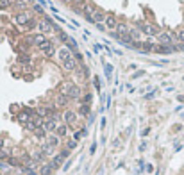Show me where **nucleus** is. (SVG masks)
Masks as SVG:
<instances>
[{
    "instance_id": "7ed1b4c3",
    "label": "nucleus",
    "mask_w": 184,
    "mask_h": 175,
    "mask_svg": "<svg viewBox=\"0 0 184 175\" xmlns=\"http://www.w3.org/2000/svg\"><path fill=\"white\" fill-rule=\"evenodd\" d=\"M157 39H159V45H166V47H173V41L177 39L172 32H159V36H157Z\"/></svg>"
},
{
    "instance_id": "f704fd0d",
    "label": "nucleus",
    "mask_w": 184,
    "mask_h": 175,
    "mask_svg": "<svg viewBox=\"0 0 184 175\" xmlns=\"http://www.w3.org/2000/svg\"><path fill=\"white\" fill-rule=\"evenodd\" d=\"M13 6L18 7V9H24V7H25V2H21V0H16V2H13Z\"/></svg>"
},
{
    "instance_id": "4468645a",
    "label": "nucleus",
    "mask_w": 184,
    "mask_h": 175,
    "mask_svg": "<svg viewBox=\"0 0 184 175\" xmlns=\"http://www.w3.org/2000/svg\"><path fill=\"white\" fill-rule=\"evenodd\" d=\"M177 48H175V45L173 47H166V45H157V54H170V52H175Z\"/></svg>"
},
{
    "instance_id": "6e6552de",
    "label": "nucleus",
    "mask_w": 184,
    "mask_h": 175,
    "mask_svg": "<svg viewBox=\"0 0 184 175\" xmlns=\"http://www.w3.org/2000/svg\"><path fill=\"white\" fill-rule=\"evenodd\" d=\"M57 55H59V61H61V64H64L66 61H70V59L73 57V52H70L66 47H63V48H59V50H57Z\"/></svg>"
},
{
    "instance_id": "603ef678",
    "label": "nucleus",
    "mask_w": 184,
    "mask_h": 175,
    "mask_svg": "<svg viewBox=\"0 0 184 175\" xmlns=\"http://www.w3.org/2000/svg\"><path fill=\"white\" fill-rule=\"evenodd\" d=\"M61 2H64V4H72L73 0H61Z\"/></svg>"
},
{
    "instance_id": "b1692460",
    "label": "nucleus",
    "mask_w": 184,
    "mask_h": 175,
    "mask_svg": "<svg viewBox=\"0 0 184 175\" xmlns=\"http://www.w3.org/2000/svg\"><path fill=\"white\" fill-rule=\"evenodd\" d=\"M50 164H52V168L56 170V168H59L61 164H63V157L61 156H54L52 157V161H50Z\"/></svg>"
},
{
    "instance_id": "864d4df0",
    "label": "nucleus",
    "mask_w": 184,
    "mask_h": 175,
    "mask_svg": "<svg viewBox=\"0 0 184 175\" xmlns=\"http://www.w3.org/2000/svg\"><path fill=\"white\" fill-rule=\"evenodd\" d=\"M0 148H4V139L0 138Z\"/></svg>"
},
{
    "instance_id": "ea45409f",
    "label": "nucleus",
    "mask_w": 184,
    "mask_h": 175,
    "mask_svg": "<svg viewBox=\"0 0 184 175\" xmlns=\"http://www.w3.org/2000/svg\"><path fill=\"white\" fill-rule=\"evenodd\" d=\"M34 11H36V13H39V14H43V7H41L39 4H36V6H34Z\"/></svg>"
},
{
    "instance_id": "4be33fe9",
    "label": "nucleus",
    "mask_w": 184,
    "mask_h": 175,
    "mask_svg": "<svg viewBox=\"0 0 184 175\" xmlns=\"http://www.w3.org/2000/svg\"><path fill=\"white\" fill-rule=\"evenodd\" d=\"M41 152L45 156H54V147H50L48 143H45L43 147H41Z\"/></svg>"
},
{
    "instance_id": "2eb2a0df",
    "label": "nucleus",
    "mask_w": 184,
    "mask_h": 175,
    "mask_svg": "<svg viewBox=\"0 0 184 175\" xmlns=\"http://www.w3.org/2000/svg\"><path fill=\"white\" fill-rule=\"evenodd\" d=\"M106 20V16H104V13L100 11V9H95L93 11V21H95V23L98 25V23H102V21Z\"/></svg>"
},
{
    "instance_id": "f8f14e48",
    "label": "nucleus",
    "mask_w": 184,
    "mask_h": 175,
    "mask_svg": "<svg viewBox=\"0 0 184 175\" xmlns=\"http://www.w3.org/2000/svg\"><path fill=\"white\" fill-rule=\"evenodd\" d=\"M31 120H32V115L27 111V109H25V111H21V113L18 115V122H20V123H24V125H27Z\"/></svg>"
},
{
    "instance_id": "412c9836",
    "label": "nucleus",
    "mask_w": 184,
    "mask_h": 175,
    "mask_svg": "<svg viewBox=\"0 0 184 175\" xmlns=\"http://www.w3.org/2000/svg\"><path fill=\"white\" fill-rule=\"evenodd\" d=\"M56 102H57V105H61V107H63V105H66L68 102H70V98H68L66 95H63V93H59V95H57V98H56Z\"/></svg>"
},
{
    "instance_id": "a19ab883",
    "label": "nucleus",
    "mask_w": 184,
    "mask_h": 175,
    "mask_svg": "<svg viewBox=\"0 0 184 175\" xmlns=\"http://www.w3.org/2000/svg\"><path fill=\"white\" fill-rule=\"evenodd\" d=\"M7 166H9V164H7L6 161H0V170H7Z\"/></svg>"
},
{
    "instance_id": "e433bc0d",
    "label": "nucleus",
    "mask_w": 184,
    "mask_h": 175,
    "mask_svg": "<svg viewBox=\"0 0 184 175\" xmlns=\"http://www.w3.org/2000/svg\"><path fill=\"white\" fill-rule=\"evenodd\" d=\"M18 61H20V63H29V61H31V57H29V55H20V57H18Z\"/></svg>"
},
{
    "instance_id": "20e7f679",
    "label": "nucleus",
    "mask_w": 184,
    "mask_h": 175,
    "mask_svg": "<svg viewBox=\"0 0 184 175\" xmlns=\"http://www.w3.org/2000/svg\"><path fill=\"white\" fill-rule=\"evenodd\" d=\"M48 43H50V39H48V36H45V34H36V36H32V45H36L38 48L47 47Z\"/></svg>"
},
{
    "instance_id": "bb28decb",
    "label": "nucleus",
    "mask_w": 184,
    "mask_h": 175,
    "mask_svg": "<svg viewBox=\"0 0 184 175\" xmlns=\"http://www.w3.org/2000/svg\"><path fill=\"white\" fill-rule=\"evenodd\" d=\"M104 73H106V79L113 77V66L111 64H104Z\"/></svg>"
},
{
    "instance_id": "aec40b11",
    "label": "nucleus",
    "mask_w": 184,
    "mask_h": 175,
    "mask_svg": "<svg viewBox=\"0 0 184 175\" xmlns=\"http://www.w3.org/2000/svg\"><path fill=\"white\" fill-rule=\"evenodd\" d=\"M66 134H68V125H64V123H63V125H59V127H57V130H56V136L64 138Z\"/></svg>"
},
{
    "instance_id": "f257e3e1",
    "label": "nucleus",
    "mask_w": 184,
    "mask_h": 175,
    "mask_svg": "<svg viewBox=\"0 0 184 175\" xmlns=\"http://www.w3.org/2000/svg\"><path fill=\"white\" fill-rule=\"evenodd\" d=\"M59 93L66 95L70 100H79V98H81V88L75 86L72 80H64V82L59 86Z\"/></svg>"
},
{
    "instance_id": "49530a36",
    "label": "nucleus",
    "mask_w": 184,
    "mask_h": 175,
    "mask_svg": "<svg viewBox=\"0 0 184 175\" xmlns=\"http://www.w3.org/2000/svg\"><path fill=\"white\" fill-rule=\"evenodd\" d=\"M38 4H39V6H41V7H43V6H47V4H48V2H47V0H39V2H38Z\"/></svg>"
},
{
    "instance_id": "de8ad7c7",
    "label": "nucleus",
    "mask_w": 184,
    "mask_h": 175,
    "mask_svg": "<svg viewBox=\"0 0 184 175\" xmlns=\"http://www.w3.org/2000/svg\"><path fill=\"white\" fill-rule=\"evenodd\" d=\"M102 50V45H98V43H97V45H95V52H100Z\"/></svg>"
},
{
    "instance_id": "2f4dec72",
    "label": "nucleus",
    "mask_w": 184,
    "mask_h": 175,
    "mask_svg": "<svg viewBox=\"0 0 184 175\" xmlns=\"http://www.w3.org/2000/svg\"><path fill=\"white\" fill-rule=\"evenodd\" d=\"M7 164H9V166H20V161L14 159V157H9V159H7Z\"/></svg>"
},
{
    "instance_id": "393cba45",
    "label": "nucleus",
    "mask_w": 184,
    "mask_h": 175,
    "mask_svg": "<svg viewBox=\"0 0 184 175\" xmlns=\"http://www.w3.org/2000/svg\"><path fill=\"white\" fill-rule=\"evenodd\" d=\"M34 136H36L38 139L47 138V130H45V127H41V129H36V130H34Z\"/></svg>"
},
{
    "instance_id": "c9c22d12",
    "label": "nucleus",
    "mask_w": 184,
    "mask_h": 175,
    "mask_svg": "<svg viewBox=\"0 0 184 175\" xmlns=\"http://www.w3.org/2000/svg\"><path fill=\"white\" fill-rule=\"evenodd\" d=\"M27 27H29V29H34V27H38V21H36L34 18H31V21L27 23Z\"/></svg>"
},
{
    "instance_id": "4c0bfd02",
    "label": "nucleus",
    "mask_w": 184,
    "mask_h": 175,
    "mask_svg": "<svg viewBox=\"0 0 184 175\" xmlns=\"http://www.w3.org/2000/svg\"><path fill=\"white\" fill-rule=\"evenodd\" d=\"M59 156H61L63 159H64V157H68V156H70V150H68V148H66V150H63V152H61Z\"/></svg>"
},
{
    "instance_id": "9d476101",
    "label": "nucleus",
    "mask_w": 184,
    "mask_h": 175,
    "mask_svg": "<svg viewBox=\"0 0 184 175\" xmlns=\"http://www.w3.org/2000/svg\"><path fill=\"white\" fill-rule=\"evenodd\" d=\"M57 127H59L57 120H54V118H47V122H45V130H47V132H56Z\"/></svg>"
},
{
    "instance_id": "7c9ffc66",
    "label": "nucleus",
    "mask_w": 184,
    "mask_h": 175,
    "mask_svg": "<svg viewBox=\"0 0 184 175\" xmlns=\"http://www.w3.org/2000/svg\"><path fill=\"white\" fill-rule=\"evenodd\" d=\"M175 38H177L180 43H184V29H179V31H177V34H175Z\"/></svg>"
},
{
    "instance_id": "dca6fc26",
    "label": "nucleus",
    "mask_w": 184,
    "mask_h": 175,
    "mask_svg": "<svg viewBox=\"0 0 184 175\" xmlns=\"http://www.w3.org/2000/svg\"><path fill=\"white\" fill-rule=\"evenodd\" d=\"M45 122H47V118H43V116H32V123H34V127L36 129H41V127H45Z\"/></svg>"
},
{
    "instance_id": "f03ea898",
    "label": "nucleus",
    "mask_w": 184,
    "mask_h": 175,
    "mask_svg": "<svg viewBox=\"0 0 184 175\" xmlns=\"http://www.w3.org/2000/svg\"><path fill=\"white\" fill-rule=\"evenodd\" d=\"M138 29L143 32V36H150V38L152 36H159V29L150 25V23H147V21H138Z\"/></svg>"
},
{
    "instance_id": "f3484780",
    "label": "nucleus",
    "mask_w": 184,
    "mask_h": 175,
    "mask_svg": "<svg viewBox=\"0 0 184 175\" xmlns=\"http://www.w3.org/2000/svg\"><path fill=\"white\" fill-rule=\"evenodd\" d=\"M52 171H54V168H52L50 163H45V164L39 168V175H50Z\"/></svg>"
},
{
    "instance_id": "0eeeda50",
    "label": "nucleus",
    "mask_w": 184,
    "mask_h": 175,
    "mask_svg": "<svg viewBox=\"0 0 184 175\" xmlns=\"http://www.w3.org/2000/svg\"><path fill=\"white\" fill-rule=\"evenodd\" d=\"M114 32H116V34L120 36V39H122V38H125V36H129V34H131V27L125 23V21H118L116 31H114Z\"/></svg>"
},
{
    "instance_id": "5701e85b",
    "label": "nucleus",
    "mask_w": 184,
    "mask_h": 175,
    "mask_svg": "<svg viewBox=\"0 0 184 175\" xmlns=\"http://www.w3.org/2000/svg\"><path fill=\"white\" fill-rule=\"evenodd\" d=\"M59 139H61L59 136H48V138H47V143L56 148V147H59Z\"/></svg>"
},
{
    "instance_id": "1a4fd4ad",
    "label": "nucleus",
    "mask_w": 184,
    "mask_h": 175,
    "mask_svg": "<svg viewBox=\"0 0 184 175\" xmlns=\"http://www.w3.org/2000/svg\"><path fill=\"white\" fill-rule=\"evenodd\" d=\"M106 29H109V31H116V25H118V21H116V16L114 14H106Z\"/></svg>"
},
{
    "instance_id": "9b49d317",
    "label": "nucleus",
    "mask_w": 184,
    "mask_h": 175,
    "mask_svg": "<svg viewBox=\"0 0 184 175\" xmlns=\"http://www.w3.org/2000/svg\"><path fill=\"white\" fill-rule=\"evenodd\" d=\"M77 66H79V63H77V59H75V57H72L70 61H66V63L63 64V68H64L66 72H75V70H77Z\"/></svg>"
},
{
    "instance_id": "c85d7f7f",
    "label": "nucleus",
    "mask_w": 184,
    "mask_h": 175,
    "mask_svg": "<svg viewBox=\"0 0 184 175\" xmlns=\"http://www.w3.org/2000/svg\"><path fill=\"white\" fill-rule=\"evenodd\" d=\"M9 7H13L11 0H0V9H9Z\"/></svg>"
},
{
    "instance_id": "c03bdc74",
    "label": "nucleus",
    "mask_w": 184,
    "mask_h": 175,
    "mask_svg": "<svg viewBox=\"0 0 184 175\" xmlns=\"http://www.w3.org/2000/svg\"><path fill=\"white\" fill-rule=\"evenodd\" d=\"M81 138H82V132H75V134H73V139H75V141L81 139Z\"/></svg>"
},
{
    "instance_id": "a211bd4d",
    "label": "nucleus",
    "mask_w": 184,
    "mask_h": 175,
    "mask_svg": "<svg viewBox=\"0 0 184 175\" xmlns=\"http://www.w3.org/2000/svg\"><path fill=\"white\" fill-rule=\"evenodd\" d=\"M66 48H68V50H70V52H73V54H75V52L79 50V45H77V41L70 38V39H68V41H66Z\"/></svg>"
},
{
    "instance_id": "37998d69",
    "label": "nucleus",
    "mask_w": 184,
    "mask_h": 175,
    "mask_svg": "<svg viewBox=\"0 0 184 175\" xmlns=\"http://www.w3.org/2000/svg\"><path fill=\"white\" fill-rule=\"evenodd\" d=\"M95 150H97V143H93V145H91V148H89V154H95Z\"/></svg>"
},
{
    "instance_id": "3c124183",
    "label": "nucleus",
    "mask_w": 184,
    "mask_h": 175,
    "mask_svg": "<svg viewBox=\"0 0 184 175\" xmlns=\"http://www.w3.org/2000/svg\"><path fill=\"white\" fill-rule=\"evenodd\" d=\"M73 2H75L77 6H81V4H84V0H73Z\"/></svg>"
},
{
    "instance_id": "a878e982",
    "label": "nucleus",
    "mask_w": 184,
    "mask_h": 175,
    "mask_svg": "<svg viewBox=\"0 0 184 175\" xmlns=\"http://www.w3.org/2000/svg\"><path fill=\"white\" fill-rule=\"evenodd\" d=\"M45 157H47V156H45L41 150L34 152V163H43V161H45Z\"/></svg>"
},
{
    "instance_id": "ddd939ff",
    "label": "nucleus",
    "mask_w": 184,
    "mask_h": 175,
    "mask_svg": "<svg viewBox=\"0 0 184 175\" xmlns=\"http://www.w3.org/2000/svg\"><path fill=\"white\" fill-rule=\"evenodd\" d=\"M41 50H43V54L47 55V57H54V55H56V47L52 45V43H48V45H47V47H43Z\"/></svg>"
},
{
    "instance_id": "72a5a7b5",
    "label": "nucleus",
    "mask_w": 184,
    "mask_h": 175,
    "mask_svg": "<svg viewBox=\"0 0 184 175\" xmlns=\"http://www.w3.org/2000/svg\"><path fill=\"white\" fill-rule=\"evenodd\" d=\"M75 147H77V141H75V139H70V141H68V145H66L68 150H73Z\"/></svg>"
},
{
    "instance_id": "cd10ccee",
    "label": "nucleus",
    "mask_w": 184,
    "mask_h": 175,
    "mask_svg": "<svg viewBox=\"0 0 184 175\" xmlns=\"http://www.w3.org/2000/svg\"><path fill=\"white\" fill-rule=\"evenodd\" d=\"M79 113H81L82 116H88V115H89V105H88V104H82L81 109H79Z\"/></svg>"
},
{
    "instance_id": "58836bf2",
    "label": "nucleus",
    "mask_w": 184,
    "mask_h": 175,
    "mask_svg": "<svg viewBox=\"0 0 184 175\" xmlns=\"http://www.w3.org/2000/svg\"><path fill=\"white\" fill-rule=\"evenodd\" d=\"M95 88L97 91H100V77H95Z\"/></svg>"
},
{
    "instance_id": "6ab92c4d",
    "label": "nucleus",
    "mask_w": 184,
    "mask_h": 175,
    "mask_svg": "<svg viewBox=\"0 0 184 175\" xmlns=\"http://www.w3.org/2000/svg\"><path fill=\"white\" fill-rule=\"evenodd\" d=\"M143 38V32L140 29H131V39L132 41H140Z\"/></svg>"
},
{
    "instance_id": "473e14b6",
    "label": "nucleus",
    "mask_w": 184,
    "mask_h": 175,
    "mask_svg": "<svg viewBox=\"0 0 184 175\" xmlns=\"http://www.w3.org/2000/svg\"><path fill=\"white\" fill-rule=\"evenodd\" d=\"M9 159V156H7V152L4 150V148H0V161H7Z\"/></svg>"
},
{
    "instance_id": "423d86ee",
    "label": "nucleus",
    "mask_w": 184,
    "mask_h": 175,
    "mask_svg": "<svg viewBox=\"0 0 184 175\" xmlns=\"http://www.w3.org/2000/svg\"><path fill=\"white\" fill-rule=\"evenodd\" d=\"M13 21H14L16 25H27L29 21H31V14L29 13H18V14H14Z\"/></svg>"
},
{
    "instance_id": "79ce46f5",
    "label": "nucleus",
    "mask_w": 184,
    "mask_h": 175,
    "mask_svg": "<svg viewBox=\"0 0 184 175\" xmlns=\"http://www.w3.org/2000/svg\"><path fill=\"white\" fill-rule=\"evenodd\" d=\"M82 100H84V104H88V105H89V100H91V95L88 93V95H86V97H84Z\"/></svg>"
},
{
    "instance_id": "a18cd8bd",
    "label": "nucleus",
    "mask_w": 184,
    "mask_h": 175,
    "mask_svg": "<svg viewBox=\"0 0 184 175\" xmlns=\"http://www.w3.org/2000/svg\"><path fill=\"white\" fill-rule=\"evenodd\" d=\"M70 164H72V161H68V163H66V164H64V166H63V170H64V171H66V170H68V168H70Z\"/></svg>"
},
{
    "instance_id": "8fccbe9b",
    "label": "nucleus",
    "mask_w": 184,
    "mask_h": 175,
    "mask_svg": "<svg viewBox=\"0 0 184 175\" xmlns=\"http://www.w3.org/2000/svg\"><path fill=\"white\" fill-rule=\"evenodd\" d=\"M145 148H147V143H141V145H140V150H141V152H143V150H145Z\"/></svg>"
},
{
    "instance_id": "c756f323",
    "label": "nucleus",
    "mask_w": 184,
    "mask_h": 175,
    "mask_svg": "<svg viewBox=\"0 0 184 175\" xmlns=\"http://www.w3.org/2000/svg\"><path fill=\"white\" fill-rule=\"evenodd\" d=\"M57 38H59V39H61L63 43H66L68 39H70V38L66 36V32H64V31H59V32H57Z\"/></svg>"
},
{
    "instance_id": "39448f33",
    "label": "nucleus",
    "mask_w": 184,
    "mask_h": 175,
    "mask_svg": "<svg viewBox=\"0 0 184 175\" xmlns=\"http://www.w3.org/2000/svg\"><path fill=\"white\" fill-rule=\"evenodd\" d=\"M63 120H64V125L73 127V125H75V122H77V115L72 111V109H66L64 115H63Z\"/></svg>"
},
{
    "instance_id": "09e8293b",
    "label": "nucleus",
    "mask_w": 184,
    "mask_h": 175,
    "mask_svg": "<svg viewBox=\"0 0 184 175\" xmlns=\"http://www.w3.org/2000/svg\"><path fill=\"white\" fill-rule=\"evenodd\" d=\"M150 132V129H145V130H141V136H147Z\"/></svg>"
}]
</instances>
